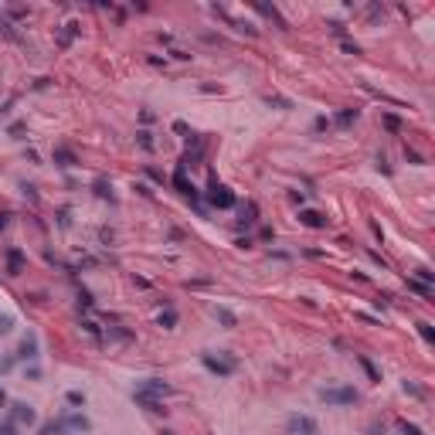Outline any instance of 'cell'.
Returning <instances> with one entry per match:
<instances>
[{
  "instance_id": "obj_1",
  "label": "cell",
  "mask_w": 435,
  "mask_h": 435,
  "mask_svg": "<svg viewBox=\"0 0 435 435\" xmlns=\"http://www.w3.org/2000/svg\"><path fill=\"white\" fill-rule=\"evenodd\" d=\"M320 401H326V405H350V401H357V391L354 388H323Z\"/></svg>"
},
{
  "instance_id": "obj_2",
  "label": "cell",
  "mask_w": 435,
  "mask_h": 435,
  "mask_svg": "<svg viewBox=\"0 0 435 435\" xmlns=\"http://www.w3.org/2000/svg\"><path fill=\"white\" fill-rule=\"evenodd\" d=\"M204 367H208L211 374H218V378H231L235 374V360L231 357H214V354H204Z\"/></svg>"
},
{
  "instance_id": "obj_3",
  "label": "cell",
  "mask_w": 435,
  "mask_h": 435,
  "mask_svg": "<svg viewBox=\"0 0 435 435\" xmlns=\"http://www.w3.org/2000/svg\"><path fill=\"white\" fill-rule=\"evenodd\" d=\"M289 432H296V435H320V425H316V418H313V415H292V418H289Z\"/></svg>"
},
{
  "instance_id": "obj_4",
  "label": "cell",
  "mask_w": 435,
  "mask_h": 435,
  "mask_svg": "<svg viewBox=\"0 0 435 435\" xmlns=\"http://www.w3.org/2000/svg\"><path fill=\"white\" fill-rule=\"evenodd\" d=\"M14 357H17V360H31V364H34V360L41 357V343H38V337H34V333H27V337L20 340V347H17V354H14Z\"/></svg>"
},
{
  "instance_id": "obj_5",
  "label": "cell",
  "mask_w": 435,
  "mask_h": 435,
  "mask_svg": "<svg viewBox=\"0 0 435 435\" xmlns=\"http://www.w3.org/2000/svg\"><path fill=\"white\" fill-rule=\"evenodd\" d=\"M211 204H214V208H231V204H235V194L228 187H221L218 177H211Z\"/></svg>"
},
{
  "instance_id": "obj_6",
  "label": "cell",
  "mask_w": 435,
  "mask_h": 435,
  "mask_svg": "<svg viewBox=\"0 0 435 435\" xmlns=\"http://www.w3.org/2000/svg\"><path fill=\"white\" fill-rule=\"evenodd\" d=\"M136 391L153 395V398H167L173 388H170V384H163V381H156V378H146V381H140V384H136Z\"/></svg>"
},
{
  "instance_id": "obj_7",
  "label": "cell",
  "mask_w": 435,
  "mask_h": 435,
  "mask_svg": "<svg viewBox=\"0 0 435 435\" xmlns=\"http://www.w3.org/2000/svg\"><path fill=\"white\" fill-rule=\"evenodd\" d=\"M10 418L20 422V425H34V422H38V412H34L31 405H24V401H14V405H10Z\"/></svg>"
},
{
  "instance_id": "obj_8",
  "label": "cell",
  "mask_w": 435,
  "mask_h": 435,
  "mask_svg": "<svg viewBox=\"0 0 435 435\" xmlns=\"http://www.w3.org/2000/svg\"><path fill=\"white\" fill-rule=\"evenodd\" d=\"M133 401H136L140 408H146V412H153V415H163V412H167L160 398H153V395H143V391H133Z\"/></svg>"
},
{
  "instance_id": "obj_9",
  "label": "cell",
  "mask_w": 435,
  "mask_h": 435,
  "mask_svg": "<svg viewBox=\"0 0 435 435\" xmlns=\"http://www.w3.org/2000/svg\"><path fill=\"white\" fill-rule=\"evenodd\" d=\"M61 425H65V429H75V432H89V429H92V422L85 415H65Z\"/></svg>"
},
{
  "instance_id": "obj_10",
  "label": "cell",
  "mask_w": 435,
  "mask_h": 435,
  "mask_svg": "<svg viewBox=\"0 0 435 435\" xmlns=\"http://www.w3.org/2000/svg\"><path fill=\"white\" fill-rule=\"evenodd\" d=\"M299 225H306V228H326V218H323L320 211H299Z\"/></svg>"
},
{
  "instance_id": "obj_11",
  "label": "cell",
  "mask_w": 435,
  "mask_h": 435,
  "mask_svg": "<svg viewBox=\"0 0 435 435\" xmlns=\"http://www.w3.org/2000/svg\"><path fill=\"white\" fill-rule=\"evenodd\" d=\"M7 269H10V276H17L24 269V252L20 248H7Z\"/></svg>"
},
{
  "instance_id": "obj_12",
  "label": "cell",
  "mask_w": 435,
  "mask_h": 435,
  "mask_svg": "<svg viewBox=\"0 0 435 435\" xmlns=\"http://www.w3.org/2000/svg\"><path fill=\"white\" fill-rule=\"evenodd\" d=\"M214 316H218V323H221L225 330H235V326H238V316H235L228 306H218V309H214Z\"/></svg>"
},
{
  "instance_id": "obj_13",
  "label": "cell",
  "mask_w": 435,
  "mask_h": 435,
  "mask_svg": "<svg viewBox=\"0 0 435 435\" xmlns=\"http://www.w3.org/2000/svg\"><path fill=\"white\" fill-rule=\"evenodd\" d=\"M78 34V24H65V31L58 34V48H68L72 44V38Z\"/></svg>"
},
{
  "instance_id": "obj_14",
  "label": "cell",
  "mask_w": 435,
  "mask_h": 435,
  "mask_svg": "<svg viewBox=\"0 0 435 435\" xmlns=\"http://www.w3.org/2000/svg\"><path fill=\"white\" fill-rule=\"evenodd\" d=\"M38 435H65V425L61 422H48V425H41Z\"/></svg>"
},
{
  "instance_id": "obj_15",
  "label": "cell",
  "mask_w": 435,
  "mask_h": 435,
  "mask_svg": "<svg viewBox=\"0 0 435 435\" xmlns=\"http://www.w3.org/2000/svg\"><path fill=\"white\" fill-rule=\"evenodd\" d=\"M55 160H58V167H75V156L68 150H55Z\"/></svg>"
},
{
  "instance_id": "obj_16",
  "label": "cell",
  "mask_w": 435,
  "mask_h": 435,
  "mask_svg": "<svg viewBox=\"0 0 435 435\" xmlns=\"http://www.w3.org/2000/svg\"><path fill=\"white\" fill-rule=\"evenodd\" d=\"M357 364H360V367H364V371H367V378H371V381H381L378 367H374V364H371V360H367V357H357Z\"/></svg>"
},
{
  "instance_id": "obj_17",
  "label": "cell",
  "mask_w": 435,
  "mask_h": 435,
  "mask_svg": "<svg viewBox=\"0 0 435 435\" xmlns=\"http://www.w3.org/2000/svg\"><path fill=\"white\" fill-rule=\"evenodd\" d=\"M357 119V109H343V113H337V126H350Z\"/></svg>"
},
{
  "instance_id": "obj_18",
  "label": "cell",
  "mask_w": 435,
  "mask_h": 435,
  "mask_svg": "<svg viewBox=\"0 0 435 435\" xmlns=\"http://www.w3.org/2000/svg\"><path fill=\"white\" fill-rule=\"evenodd\" d=\"M255 214H259V208H255V204L248 201L245 208H242V225H252V221H255Z\"/></svg>"
},
{
  "instance_id": "obj_19",
  "label": "cell",
  "mask_w": 435,
  "mask_h": 435,
  "mask_svg": "<svg viewBox=\"0 0 435 435\" xmlns=\"http://www.w3.org/2000/svg\"><path fill=\"white\" fill-rule=\"evenodd\" d=\"M265 102H269V106H279V109H292V99H286V95H269Z\"/></svg>"
},
{
  "instance_id": "obj_20",
  "label": "cell",
  "mask_w": 435,
  "mask_h": 435,
  "mask_svg": "<svg viewBox=\"0 0 435 435\" xmlns=\"http://www.w3.org/2000/svg\"><path fill=\"white\" fill-rule=\"evenodd\" d=\"M95 194H99V197H109V201H113V187H109V184H106L102 177L95 180Z\"/></svg>"
},
{
  "instance_id": "obj_21",
  "label": "cell",
  "mask_w": 435,
  "mask_h": 435,
  "mask_svg": "<svg viewBox=\"0 0 435 435\" xmlns=\"http://www.w3.org/2000/svg\"><path fill=\"white\" fill-rule=\"evenodd\" d=\"M68 405H75V408H85V395H82V391H68Z\"/></svg>"
},
{
  "instance_id": "obj_22",
  "label": "cell",
  "mask_w": 435,
  "mask_h": 435,
  "mask_svg": "<svg viewBox=\"0 0 435 435\" xmlns=\"http://www.w3.org/2000/svg\"><path fill=\"white\" fill-rule=\"evenodd\" d=\"M10 330H14V316H10V313H3V316H0V337H3V333H10Z\"/></svg>"
},
{
  "instance_id": "obj_23",
  "label": "cell",
  "mask_w": 435,
  "mask_h": 435,
  "mask_svg": "<svg viewBox=\"0 0 435 435\" xmlns=\"http://www.w3.org/2000/svg\"><path fill=\"white\" fill-rule=\"evenodd\" d=\"M136 143H140L143 150H153V136H150L146 130H143V133H136Z\"/></svg>"
},
{
  "instance_id": "obj_24",
  "label": "cell",
  "mask_w": 435,
  "mask_h": 435,
  "mask_svg": "<svg viewBox=\"0 0 435 435\" xmlns=\"http://www.w3.org/2000/svg\"><path fill=\"white\" fill-rule=\"evenodd\" d=\"M398 429H401V435H422V429L412 425V422H398Z\"/></svg>"
},
{
  "instance_id": "obj_25",
  "label": "cell",
  "mask_w": 435,
  "mask_h": 435,
  "mask_svg": "<svg viewBox=\"0 0 435 435\" xmlns=\"http://www.w3.org/2000/svg\"><path fill=\"white\" fill-rule=\"evenodd\" d=\"M173 323H177V313H173V309L160 313V326H173Z\"/></svg>"
},
{
  "instance_id": "obj_26",
  "label": "cell",
  "mask_w": 435,
  "mask_h": 435,
  "mask_svg": "<svg viewBox=\"0 0 435 435\" xmlns=\"http://www.w3.org/2000/svg\"><path fill=\"white\" fill-rule=\"evenodd\" d=\"M0 435H17V425H14V418H7V422L0 425Z\"/></svg>"
},
{
  "instance_id": "obj_27",
  "label": "cell",
  "mask_w": 435,
  "mask_h": 435,
  "mask_svg": "<svg viewBox=\"0 0 435 435\" xmlns=\"http://www.w3.org/2000/svg\"><path fill=\"white\" fill-rule=\"evenodd\" d=\"M418 333H422V337H425L429 343L435 340V333H432V326H429V323H418Z\"/></svg>"
},
{
  "instance_id": "obj_28",
  "label": "cell",
  "mask_w": 435,
  "mask_h": 435,
  "mask_svg": "<svg viewBox=\"0 0 435 435\" xmlns=\"http://www.w3.org/2000/svg\"><path fill=\"white\" fill-rule=\"evenodd\" d=\"M14 364H17V357H3V360H0V374H7Z\"/></svg>"
},
{
  "instance_id": "obj_29",
  "label": "cell",
  "mask_w": 435,
  "mask_h": 435,
  "mask_svg": "<svg viewBox=\"0 0 435 435\" xmlns=\"http://www.w3.org/2000/svg\"><path fill=\"white\" fill-rule=\"evenodd\" d=\"M384 126H388V130H398V126H401V119H398V116H384Z\"/></svg>"
},
{
  "instance_id": "obj_30",
  "label": "cell",
  "mask_w": 435,
  "mask_h": 435,
  "mask_svg": "<svg viewBox=\"0 0 435 435\" xmlns=\"http://www.w3.org/2000/svg\"><path fill=\"white\" fill-rule=\"evenodd\" d=\"M82 326H85V333H92V337H99V326H95L92 320H82Z\"/></svg>"
},
{
  "instance_id": "obj_31",
  "label": "cell",
  "mask_w": 435,
  "mask_h": 435,
  "mask_svg": "<svg viewBox=\"0 0 435 435\" xmlns=\"http://www.w3.org/2000/svg\"><path fill=\"white\" fill-rule=\"evenodd\" d=\"M27 378H31V381L41 378V367H38V364H31V367H27Z\"/></svg>"
},
{
  "instance_id": "obj_32",
  "label": "cell",
  "mask_w": 435,
  "mask_h": 435,
  "mask_svg": "<svg viewBox=\"0 0 435 435\" xmlns=\"http://www.w3.org/2000/svg\"><path fill=\"white\" fill-rule=\"evenodd\" d=\"M7 405H10V401H7V395L0 391V408H7Z\"/></svg>"
},
{
  "instance_id": "obj_33",
  "label": "cell",
  "mask_w": 435,
  "mask_h": 435,
  "mask_svg": "<svg viewBox=\"0 0 435 435\" xmlns=\"http://www.w3.org/2000/svg\"><path fill=\"white\" fill-rule=\"evenodd\" d=\"M0 228H7V214H0Z\"/></svg>"
},
{
  "instance_id": "obj_34",
  "label": "cell",
  "mask_w": 435,
  "mask_h": 435,
  "mask_svg": "<svg viewBox=\"0 0 435 435\" xmlns=\"http://www.w3.org/2000/svg\"><path fill=\"white\" fill-rule=\"evenodd\" d=\"M160 435H173V432H160Z\"/></svg>"
}]
</instances>
